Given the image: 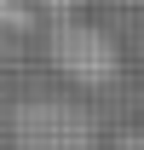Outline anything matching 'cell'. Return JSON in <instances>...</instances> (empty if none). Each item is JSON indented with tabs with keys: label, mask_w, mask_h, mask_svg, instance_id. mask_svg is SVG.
<instances>
[{
	"label": "cell",
	"mask_w": 144,
	"mask_h": 150,
	"mask_svg": "<svg viewBox=\"0 0 144 150\" xmlns=\"http://www.w3.org/2000/svg\"><path fill=\"white\" fill-rule=\"evenodd\" d=\"M46 58H52V69L75 87H109L115 75H121V46L87 18H58L46 29Z\"/></svg>",
	"instance_id": "7a4b0ae2"
},
{
	"label": "cell",
	"mask_w": 144,
	"mask_h": 150,
	"mask_svg": "<svg viewBox=\"0 0 144 150\" xmlns=\"http://www.w3.org/2000/svg\"><path fill=\"white\" fill-rule=\"evenodd\" d=\"M6 150H104V127L75 98H18L6 110Z\"/></svg>",
	"instance_id": "6da1fadb"
},
{
	"label": "cell",
	"mask_w": 144,
	"mask_h": 150,
	"mask_svg": "<svg viewBox=\"0 0 144 150\" xmlns=\"http://www.w3.org/2000/svg\"><path fill=\"white\" fill-rule=\"evenodd\" d=\"M46 18H52V23L58 18H75V0H46Z\"/></svg>",
	"instance_id": "5b68a950"
},
{
	"label": "cell",
	"mask_w": 144,
	"mask_h": 150,
	"mask_svg": "<svg viewBox=\"0 0 144 150\" xmlns=\"http://www.w3.org/2000/svg\"><path fill=\"white\" fill-rule=\"evenodd\" d=\"M109 150H144V127H121L109 139Z\"/></svg>",
	"instance_id": "277c9868"
},
{
	"label": "cell",
	"mask_w": 144,
	"mask_h": 150,
	"mask_svg": "<svg viewBox=\"0 0 144 150\" xmlns=\"http://www.w3.org/2000/svg\"><path fill=\"white\" fill-rule=\"evenodd\" d=\"M0 23H12V29H29V23H35V12H23V6H12V0H0Z\"/></svg>",
	"instance_id": "3957f363"
}]
</instances>
